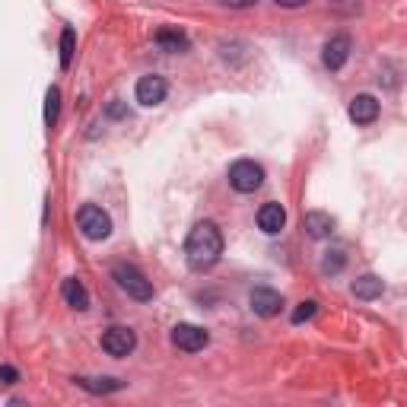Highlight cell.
I'll return each instance as SVG.
<instances>
[{
    "label": "cell",
    "instance_id": "cell-1",
    "mask_svg": "<svg viewBox=\"0 0 407 407\" xmlns=\"http://www.w3.org/2000/svg\"><path fill=\"white\" fill-rule=\"evenodd\" d=\"M223 255V233L216 223L204 220L188 233L185 239V258L194 270H210Z\"/></svg>",
    "mask_w": 407,
    "mask_h": 407
},
{
    "label": "cell",
    "instance_id": "cell-2",
    "mask_svg": "<svg viewBox=\"0 0 407 407\" xmlns=\"http://www.w3.org/2000/svg\"><path fill=\"white\" fill-rule=\"evenodd\" d=\"M112 277H115V283H118L121 290H125L131 300H137V302H150L153 300V283L147 280L144 274H140L134 264H125V261H118L112 268Z\"/></svg>",
    "mask_w": 407,
    "mask_h": 407
},
{
    "label": "cell",
    "instance_id": "cell-3",
    "mask_svg": "<svg viewBox=\"0 0 407 407\" xmlns=\"http://www.w3.org/2000/svg\"><path fill=\"white\" fill-rule=\"evenodd\" d=\"M77 226L90 242H102L112 236V216L102 207H96V204H83L77 213Z\"/></svg>",
    "mask_w": 407,
    "mask_h": 407
},
{
    "label": "cell",
    "instance_id": "cell-4",
    "mask_svg": "<svg viewBox=\"0 0 407 407\" xmlns=\"http://www.w3.org/2000/svg\"><path fill=\"white\" fill-rule=\"evenodd\" d=\"M229 185L239 194H255L264 185V169L255 159H239L229 166Z\"/></svg>",
    "mask_w": 407,
    "mask_h": 407
},
{
    "label": "cell",
    "instance_id": "cell-5",
    "mask_svg": "<svg viewBox=\"0 0 407 407\" xmlns=\"http://www.w3.org/2000/svg\"><path fill=\"white\" fill-rule=\"evenodd\" d=\"M172 344L179 350H185V354H198V350H204L210 344V334L204 328H198V324L181 322L172 328Z\"/></svg>",
    "mask_w": 407,
    "mask_h": 407
},
{
    "label": "cell",
    "instance_id": "cell-6",
    "mask_svg": "<svg viewBox=\"0 0 407 407\" xmlns=\"http://www.w3.org/2000/svg\"><path fill=\"white\" fill-rule=\"evenodd\" d=\"M134 347H137V334H134L131 328L115 324V328H108L105 334H102V350H105L108 356H127Z\"/></svg>",
    "mask_w": 407,
    "mask_h": 407
},
{
    "label": "cell",
    "instance_id": "cell-7",
    "mask_svg": "<svg viewBox=\"0 0 407 407\" xmlns=\"http://www.w3.org/2000/svg\"><path fill=\"white\" fill-rule=\"evenodd\" d=\"M248 302H252L255 315H261V318H274L277 312L283 309V296L270 287H255L252 296H248Z\"/></svg>",
    "mask_w": 407,
    "mask_h": 407
},
{
    "label": "cell",
    "instance_id": "cell-8",
    "mask_svg": "<svg viewBox=\"0 0 407 407\" xmlns=\"http://www.w3.org/2000/svg\"><path fill=\"white\" fill-rule=\"evenodd\" d=\"M166 92H169V83L162 77H156V73L140 77V83H137V102L140 105H159V102L166 99Z\"/></svg>",
    "mask_w": 407,
    "mask_h": 407
},
{
    "label": "cell",
    "instance_id": "cell-9",
    "mask_svg": "<svg viewBox=\"0 0 407 407\" xmlns=\"http://www.w3.org/2000/svg\"><path fill=\"white\" fill-rule=\"evenodd\" d=\"M350 58V38L347 36H334L331 42H324V51H322V60L328 70H341Z\"/></svg>",
    "mask_w": 407,
    "mask_h": 407
},
{
    "label": "cell",
    "instance_id": "cell-10",
    "mask_svg": "<svg viewBox=\"0 0 407 407\" xmlns=\"http://www.w3.org/2000/svg\"><path fill=\"white\" fill-rule=\"evenodd\" d=\"M258 226H261V233L277 236L287 226V210H283L280 204H264V207L258 210Z\"/></svg>",
    "mask_w": 407,
    "mask_h": 407
},
{
    "label": "cell",
    "instance_id": "cell-11",
    "mask_svg": "<svg viewBox=\"0 0 407 407\" xmlns=\"http://www.w3.org/2000/svg\"><path fill=\"white\" fill-rule=\"evenodd\" d=\"M60 296H64V302L70 305V309H77V312L90 309V293H86V287L77 280V277H67L64 287H60Z\"/></svg>",
    "mask_w": 407,
    "mask_h": 407
},
{
    "label": "cell",
    "instance_id": "cell-12",
    "mask_svg": "<svg viewBox=\"0 0 407 407\" xmlns=\"http://www.w3.org/2000/svg\"><path fill=\"white\" fill-rule=\"evenodd\" d=\"M376 118H379L376 96H356L350 102V121H356V125H372Z\"/></svg>",
    "mask_w": 407,
    "mask_h": 407
},
{
    "label": "cell",
    "instance_id": "cell-13",
    "mask_svg": "<svg viewBox=\"0 0 407 407\" xmlns=\"http://www.w3.org/2000/svg\"><path fill=\"white\" fill-rule=\"evenodd\" d=\"M302 226H305V233H309L312 239H328V236L334 233V220H331L328 213H322V210H312V213H305Z\"/></svg>",
    "mask_w": 407,
    "mask_h": 407
},
{
    "label": "cell",
    "instance_id": "cell-14",
    "mask_svg": "<svg viewBox=\"0 0 407 407\" xmlns=\"http://www.w3.org/2000/svg\"><path fill=\"white\" fill-rule=\"evenodd\" d=\"M350 290H354L356 300H379L385 287H382V280H379L376 274H363V277H356Z\"/></svg>",
    "mask_w": 407,
    "mask_h": 407
},
{
    "label": "cell",
    "instance_id": "cell-15",
    "mask_svg": "<svg viewBox=\"0 0 407 407\" xmlns=\"http://www.w3.org/2000/svg\"><path fill=\"white\" fill-rule=\"evenodd\" d=\"M77 385L86 391H92V395H112V391L125 388L121 379H77Z\"/></svg>",
    "mask_w": 407,
    "mask_h": 407
},
{
    "label": "cell",
    "instance_id": "cell-16",
    "mask_svg": "<svg viewBox=\"0 0 407 407\" xmlns=\"http://www.w3.org/2000/svg\"><path fill=\"white\" fill-rule=\"evenodd\" d=\"M156 45L162 51H188V38L175 29H159L156 32Z\"/></svg>",
    "mask_w": 407,
    "mask_h": 407
},
{
    "label": "cell",
    "instance_id": "cell-17",
    "mask_svg": "<svg viewBox=\"0 0 407 407\" xmlns=\"http://www.w3.org/2000/svg\"><path fill=\"white\" fill-rule=\"evenodd\" d=\"M58 112H60V90L51 86V90L45 92V121H48V127L58 125Z\"/></svg>",
    "mask_w": 407,
    "mask_h": 407
},
{
    "label": "cell",
    "instance_id": "cell-18",
    "mask_svg": "<svg viewBox=\"0 0 407 407\" xmlns=\"http://www.w3.org/2000/svg\"><path fill=\"white\" fill-rule=\"evenodd\" d=\"M73 45H77V32L73 29H64L60 32V67H70V60H73Z\"/></svg>",
    "mask_w": 407,
    "mask_h": 407
},
{
    "label": "cell",
    "instance_id": "cell-19",
    "mask_svg": "<svg viewBox=\"0 0 407 407\" xmlns=\"http://www.w3.org/2000/svg\"><path fill=\"white\" fill-rule=\"evenodd\" d=\"M341 268H344V252H341V248H334V252L324 255V261H322V270H324V274H337Z\"/></svg>",
    "mask_w": 407,
    "mask_h": 407
},
{
    "label": "cell",
    "instance_id": "cell-20",
    "mask_svg": "<svg viewBox=\"0 0 407 407\" xmlns=\"http://www.w3.org/2000/svg\"><path fill=\"white\" fill-rule=\"evenodd\" d=\"M315 312H318V302H312V300H309V302H302L300 309L293 312V324H302V322H309V318L315 315Z\"/></svg>",
    "mask_w": 407,
    "mask_h": 407
},
{
    "label": "cell",
    "instance_id": "cell-21",
    "mask_svg": "<svg viewBox=\"0 0 407 407\" xmlns=\"http://www.w3.org/2000/svg\"><path fill=\"white\" fill-rule=\"evenodd\" d=\"M16 379H19V372L13 369V366H0V382L10 385V382H16Z\"/></svg>",
    "mask_w": 407,
    "mask_h": 407
},
{
    "label": "cell",
    "instance_id": "cell-22",
    "mask_svg": "<svg viewBox=\"0 0 407 407\" xmlns=\"http://www.w3.org/2000/svg\"><path fill=\"white\" fill-rule=\"evenodd\" d=\"M226 6H236V10H245V6H255L258 0H223Z\"/></svg>",
    "mask_w": 407,
    "mask_h": 407
},
{
    "label": "cell",
    "instance_id": "cell-23",
    "mask_svg": "<svg viewBox=\"0 0 407 407\" xmlns=\"http://www.w3.org/2000/svg\"><path fill=\"white\" fill-rule=\"evenodd\" d=\"M108 115H115V118H118V115H125V105H118V99H115L112 105H108Z\"/></svg>",
    "mask_w": 407,
    "mask_h": 407
},
{
    "label": "cell",
    "instance_id": "cell-24",
    "mask_svg": "<svg viewBox=\"0 0 407 407\" xmlns=\"http://www.w3.org/2000/svg\"><path fill=\"white\" fill-rule=\"evenodd\" d=\"M277 4H280V6H290V10H293V6H302V4H309V0H277Z\"/></svg>",
    "mask_w": 407,
    "mask_h": 407
}]
</instances>
